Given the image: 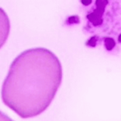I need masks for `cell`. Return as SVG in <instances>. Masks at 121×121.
Instances as JSON below:
<instances>
[{"label": "cell", "instance_id": "obj_1", "mask_svg": "<svg viewBox=\"0 0 121 121\" xmlns=\"http://www.w3.org/2000/svg\"><path fill=\"white\" fill-rule=\"evenodd\" d=\"M62 79V65L52 52L28 49L11 63L1 87L2 101L22 118L37 116L49 107Z\"/></svg>", "mask_w": 121, "mask_h": 121}, {"label": "cell", "instance_id": "obj_2", "mask_svg": "<svg viewBox=\"0 0 121 121\" xmlns=\"http://www.w3.org/2000/svg\"><path fill=\"white\" fill-rule=\"evenodd\" d=\"M10 32V21L3 9L0 7V48L5 44Z\"/></svg>", "mask_w": 121, "mask_h": 121}, {"label": "cell", "instance_id": "obj_3", "mask_svg": "<svg viewBox=\"0 0 121 121\" xmlns=\"http://www.w3.org/2000/svg\"><path fill=\"white\" fill-rule=\"evenodd\" d=\"M96 4L97 6L96 9L95 10L94 12H93V13L87 16V18L95 26H97L102 23L101 17L104 13L105 6L108 4V1L107 0H96Z\"/></svg>", "mask_w": 121, "mask_h": 121}, {"label": "cell", "instance_id": "obj_4", "mask_svg": "<svg viewBox=\"0 0 121 121\" xmlns=\"http://www.w3.org/2000/svg\"><path fill=\"white\" fill-rule=\"evenodd\" d=\"M104 44L106 46V48L108 50H111L116 45V42L114 40L111 38H106L104 41Z\"/></svg>", "mask_w": 121, "mask_h": 121}, {"label": "cell", "instance_id": "obj_5", "mask_svg": "<svg viewBox=\"0 0 121 121\" xmlns=\"http://www.w3.org/2000/svg\"><path fill=\"white\" fill-rule=\"evenodd\" d=\"M0 121H13L8 116L0 111Z\"/></svg>", "mask_w": 121, "mask_h": 121}, {"label": "cell", "instance_id": "obj_6", "mask_svg": "<svg viewBox=\"0 0 121 121\" xmlns=\"http://www.w3.org/2000/svg\"><path fill=\"white\" fill-rule=\"evenodd\" d=\"M95 38H96V37H93V38H91L90 40H89V41L88 42V45H91V46H92V47H94L95 45H96V40H95Z\"/></svg>", "mask_w": 121, "mask_h": 121}, {"label": "cell", "instance_id": "obj_7", "mask_svg": "<svg viewBox=\"0 0 121 121\" xmlns=\"http://www.w3.org/2000/svg\"><path fill=\"white\" fill-rule=\"evenodd\" d=\"M91 2H92V0H82V3L84 6H88V5L91 4Z\"/></svg>", "mask_w": 121, "mask_h": 121}, {"label": "cell", "instance_id": "obj_8", "mask_svg": "<svg viewBox=\"0 0 121 121\" xmlns=\"http://www.w3.org/2000/svg\"><path fill=\"white\" fill-rule=\"evenodd\" d=\"M118 41H119V43H121V34L118 37Z\"/></svg>", "mask_w": 121, "mask_h": 121}]
</instances>
